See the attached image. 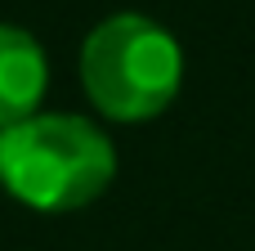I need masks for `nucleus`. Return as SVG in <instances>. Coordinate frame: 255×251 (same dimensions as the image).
<instances>
[{"mask_svg":"<svg viewBox=\"0 0 255 251\" xmlns=\"http://www.w3.org/2000/svg\"><path fill=\"white\" fill-rule=\"evenodd\" d=\"M49 85V58L27 27L0 22V130L36 117Z\"/></svg>","mask_w":255,"mask_h":251,"instance_id":"nucleus-3","label":"nucleus"},{"mask_svg":"<svg viewBox=\"0 0 255 251\" xmlns=\"http://www.w3.org/2000/svg\"><path fill=\"white\" fill-rule=\"evenodd\" d=\"M112 180L117 148L90 117L36 112L0 130V184L31 211H81L103 198Z\"/></svg>","mask_w":255,"mask_h":251,"instance_id":"nucleus-1","label":"nucleus"},{"mask_svg":"<svg viewBox=\"0 0 255 251\" xmlns=\"http://www.w3.org/2000/svg\"><path fill=\"white\" fill-rule=\"evenodd\" d=\"M81 85L108 121H152L184 85V49L148 13H112L81 45Z\"/></svg>","mask_w":255,"mask_h":251,"instance_id":"nucleus-2","label":"nucleus"}]
</instances>
